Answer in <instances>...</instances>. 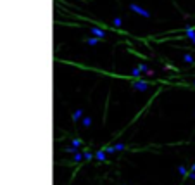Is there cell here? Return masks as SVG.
Instances as JSON below:
<instances>
[{
	"instance_id": "cell-1",
	"label": "cell",
	"mask_w": 195,
	"mask_h": 185,
	"mask_svg": "<svg viewBox=\"0 0 195 185\" xmlns=\"http://www.w3.org/2000/svg\"><path fill=\"white\" fill-rule=\"evenodd\" d=\"M90 31H92V35H95V37H100V38L106 37V33H104V30H102V28H92Z\"/></svg>"
},
{
	"instance_id": "cell-2",
	"label": "cell",
	"mask_w": 195,
	"mask_h": 185,
	"mask_svg": "<svg viewBox=\"0 0 195 185\" xmlns=\"http://www.w3.org/2000/svg\"><path fill=\"white\" fill-rule=\"evenodd\" d=\"M131 11H135L137 14H142V16H145V17H148L150 14H148L147 11H143L142 7H137V5H131Z\"/></svg>"
},
{
	"instance_id": "cell-3",
	"label": "cell",
	"mask_w": 195,
	"mask_h": 185,
	"mask_svg": "<svg viewBox=\"0 0 195 185\" xmlns=\"http://www.w3.org/2000/svg\"><path fill=\"white\" fill-rule=\"evenodd\" d=\"M147 87H148V85L143 83V81H137V83H135V88H137V90H142V92H143V90H147Z\"/></svg>"
},
{
	"instance_id": "cell-4",
	"label": "cell",
	"mask_w": 195,
	"mask_h": 185,
	"mask_svg": "<svg viewBox=\"0 0 195 185\" xmlns=\"http://www.w3.org/2000/svg\"><path fill=\"white\" fill-rule=\"evenodd\" d=\"M195 59H193V55H192V54H186V55H185V62H188V64H192L193 62Z\"/></svg>"
},
{
	"instance_id": "cell-5",
	"label": "cell",
	"mask_w": 195,
	"mask_h": 185,
	"mask_svg": "<svg viewBox=\"0 0 195 185\" xmlns=\"http://www.w3.org/2000/svg\"><path fill=\"white\" fill-rule=\"evenodd\" d=\"M81 114H83V111H81V109H79V111H76V112H74V116H73V119H74V121H78Z\"/></svg>"
},
{
	"instance_id": "cell-6",
	"label": "cell",
	"mask_w": 195,
	"mask_h": 185,
	"mask_svg": "<svg viewBox=\"0 0 195 185\" xmlns=\"http://www.w3.org/2000/svg\"><path fill=\"white\" fill-rule=\"evenodd\" d=\"M178 173L185 176V175H186V168H185V166H179V168H178Z\"/></svg>"
},
{
	"instance_id": "cell-7",
	"label": "cell",
	"mask_w": 195,
	"mask_h": 185,
	"mask_svg": "<svg viewBox=\"0 0 195 185\" xmlns=\"http://www.w3.org/2000/svg\"><path fill=\"white\" fill-rule=\"evenodd\" d=\"M88 125H90V118L86 116V118L83 119V126H88Z\"/></svg>"
},
{
	"instance_id": "cell-8",
	"label": "cell",
	"mask_w": 195,
	"mask_h": 185,
	"mask_svg": "<svg viewBox=\"0 0 195 185\" xmlns=\"http://www.w3.org/2000/svg\"><path fill=\"white\" fill-rule=\"evenodd\" d=\"M114 24H116V26H121V19H119V17H117L116 21H114Z\"/></svg>"
}]
</instances>
